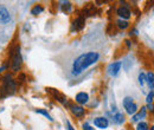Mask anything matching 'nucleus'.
<instances>
[{"mask_svg": "<svg viewBox=\"0 0 154 130\" xmlns=\"http://www.w3.org/2000/svg\"><path fill=\"white\" fill-rule=\"evenodd\" d=\"M100 59V55L97 52H88L77 57L72 64V74H79L90 65L95 64Z\"/></svg>", "mask_w": 154, "mask_h": 130, "instance_id": "obj_1", "label": "nucleus"}, {"mask_svg": "<svg viewBox=\"0 0 154 130\" xmlns=\"http://www.w3.org/2000/svg\"><path fill=\"white\" fill-rule=\"evenodd\" d=\"M123 107H125L127 113H129L132 116L135 115L136 111H137V105L134 103V101H133V98L131 96H127V97L123 98Z\"/></svg>", "mask_w": 154, "mask_h": 130, "instance_id": "obj_2", "label": "nucleus"}, {"mask_svg": "<svg viewBox=\"0 0 154 130\" xmlns=\"http://www.w3.org/2000/svg\"><path fill=\"white\" fill-rule=\"evenodd\" d=\"M21 65V57H20V47L17 46L14 52H13V58H12V69L14 71H18Z\"/></svg>", "mask_w": 154, "mask_h": 130, "instance_id": "obj_3", "label": "nucleus"}, {"mask_svg": "<svg viewBox=\"0 0 154 130\" xmlns=\"http://www.w3.org/2000/svg\"><path fill=\"white\" fill-rule=\"evenodd\" d=\"M121 66H122V64H121V62H115V63H112L108 68H107V72L109 76H112V77H115L119 74L120 72V70H121Z\"/></svg>", "mask_w": 154, "mask_h": 130, "instance_id": "obj_4", "label": "nucleus"}, {"mask_svg": "<svg viewBox=\"0 0 154 130\" xmlns=\"http://www.w3.org/2000/svg\"><path fill=\"white\" fill-rule=\"evenodd\" d=\"M94 124H95V127L100 128V129H107L109 125V122L106 117H96L94 119Z\"/></svg>", "mask_w": 154, "mask_h": 130, "instance_id": "obj_5", "label": "nucleus"}, {"mask_svg": "<svg viewBox=\"0 0 154 130\" xmlns=\"http://www.w3.org/2000/svg\"><path fill=\"white\" fill-rule=\"evenodd\" d=\"M116 13L119 14V17L121 19H123V20H127V19L131 18V11L127 8V7H120V8H117V11H116Z\"/></svg>", "mask_w": 154, "mask_h": 130, "instance_id": "obj_6", "label": "nucleus"}, {"mask_svg": "<svg viewBox=\"0 0 154 130\" xmlns=\"http://www.w3.org/2000/svg\"><path fill=\"white\" fill-rule=\"evenodd\" d=\"M11 19V16L8 13V11L5 7L0 8V24H7Z\"/></svg>", "mask_w": 154, "mask_h": 130, "instance_id": "obj_7", "label": "nucleus"}, {"mask_svg": "<svg viewBox=\"0 0 154 130\" xmlns=\"http://www.w3.org/2000/svg\"><path fill=\"white\" fill-rule=\"evenodd\" d=\"M89 101V95L87 92H78L76 95V102L78 104H85Z\"/></svg>", "mask_w": 154, "mask_h": 130, "instance_id": "obj_8", "label": "nucleus"}, {"mask_svg": "<svg viewBox=\"0 0 154 130\" xmlns=\"http://www.w3.org/2000/svg\"><path fill=\"white\" fill-rule=\"evenodd\" d=\"M84 24H85V19L83 16H79L78 18L75 19L74 21V29H76V31H79L84 27Z\"/></svg>", "mask_w": 154, "mask_h": 130, "instance_id": "obj_9", "label": "nucleus"}, {"mask_svg": "<svg viewBox=\"0 0 154 130\" xmlns=\"http://www.w3.org/2000/svg\"><path fill=\"white\" fill-rule=\"evenodd\" d=\"M70 108H71V112L76 117H82L84 115V112H85L84 109H83V107H81V105H71Z\"/></svg>", "mask_w": 154, "mask_h": 130, "instance_id": "obj_10", "label": "nucleus"}, {"mask_svg": "<svg viewBox=\"0 0 154 130\" xmlns=\"http://www.w3.org/2000/svg\"><path fill=\"white\" fill-rule=\"evenodd\" d=\"M146 113H147V108H142L137 113H135L132 118V122H137L140 119H142L143 117H146Z\"/></svg>", "mask_w": 154, "mask_h": 130, "instance_id": "obj_11", "label": "nucleus"}, {"mask_svg": "<svg viewBox=\"0 0 154 130\" xmlns=\"http://www.w3.org/2000/svg\"><path fill=\"white\" fill-rule=\"evenodd\" d=\"M146 83L148 84L149 89L154 90V72L151 71V72H148L146 74Z\"/></svg>", "mask_w": 154, "mask_h": 130, "instance_id": "obj_12", "label": "nucleus"}, {"mask_svg": "<svg viewBox=\"0 0 154 130\" xmlns=\"http://www.w3.org/2000/svg\"><path fill=\"white\" fill-rule=\"evenodd\" d=\"M117 26H119V29H121V30H126V29L129 26V23H128L127 20L119 19V20H117Z\"/></svg>", "mask_w": 154, "mask_h": 130, "instance_id": "obj_13", "label": "nucleus"}, {"mask_svg": "<svg viewBox=\"0 0 154 130\" xmlns=\"http://www.w3.org/2000/svg\"><path fill=\"white\" fill-rule=\"evenodd\" d=\"M114 122L115 123H117V124H122L123 122H125V116H123V113H116L115 116H114Z\"/></svg>", "mask_w": 154, "mask_h": 130, "instance_id": "obj_14", "label": "nucleus"}, {"mask_svg": "<svg viewBox=\"0 0 154 130\" xmlns=\"http://www.w3.org/2000/svg\"><path fill=\"white\" fill-rule=\"evenodd\" d=\"M43 11H44L43 6H40V5H36V6L31 10V14H33V16H38V14H40Z\"/></svg>", "mask_w": 154, "mask_h": 130, "instance_id": "obj_15", "label": "nucleus"}, {"mask_svg": "<svg viewBox=\"0 0 154 130\" xmlns=\"http://www.w3.org/2000/svg\"><path fill=\"white\" fill-rule=\"evenodd\" d=\"M36 112H37V113H40V115H44V116H45V117H46L49 121H51V122L54 121V118L50 116V113L46 111V110H44V109H37V110H36Z\"/></svg>", "mask_w": 154, "mask_h": 130, "instance_id": "obj_16", "label": "nucleus"}, {"mask_svg": "<svg viewBox=\"0 0 154 130\" xmlns=\"http://www.w3.org/2000/svg\"><path fill=\"white\" fill-rule=\"evenodd\" d=\"M153 101H154V90H152L151 92L147 95V97H146V103L147 104H153Z\"/></svg>", "mask_w": 154, "mask_h": 130, "instance_id": "obj_17", "label": "nucleus"}, {"mask_svg": "<svg viewBox=\"0 0 154 130\" xmlns=\"http://www.w3.org/2000/svg\"><path fill=\"white\" fill-rule=\"evenodd\" d=\"M63 5L60 6L62 7V10L64 11V12H70L71 11V4L70 2H62Z\"/></svg>", "mask_w": 154, "mask_h": 130, "instance_id": "obj_18", "label": "nucleus"}, {"mask_svg": "<svg viewBox=\"0 0 154 130\" xmlns=\"http://www.w3.org/2000/svg\"><path fill=\"white\" fill-rule=\"evenodd\" d=\"M139 83H140L141 86H143L145 83H146V74H143V72H140L139 74Z\"/></svg>", "mask_w": 154, "mask_h": 130, "instance_id": "obj_19", "label": "nucleus"}, {"mask_svg": "<svg viewBox=\"0 0 154 130\" xmlns=\"http://www.w3.org/2000/svg\"><path fill=\"white\" fill-rule=\"evenodd\" d=\"M136 130H148V124L146 122H140L136 125Z\"/></svg>", "mask_w": 154, "mask_h": 130, "instance_id": "obj_20", "label": "nucleus"}, {"mask_svg": "<svg viewBox=\"0 0 154 130\" xmlns=\"http://www.w3.org/2000/svg\"><path fill=\"white\" fill-rule=\"evenodd\" d=\"M83 130H95V128H93L89 123H84L83 124Z\"/></svg>", "mask_w": 154, "mask_h": 130, "instance_id": "obj_21", "label": "nucleus"}, {"mask_svg": "<svg viewBox=\"0 0 154 130\" xmlns=\"http://www.w3.org/2000/svg\"><path fill=\"white\" fill-rule=\"evenodd\" d=\"M66 125H68V130H75L74 129V127L71 125V123H70L69 121H66Z\"/></svg>", "mask_w": 154, "mask_h": 130, "instance_id": "obj_22", "label": "nucleus"}, {"mask_svg": "<svg viewBox=\"0 0 154 130\" xmlns=\"http://www.w3.org/2000/svg\"><path fill=\"white\" fill-rule=\"evenodd\" d=\"M147 108H148V110H151V111H153V110H154L153 104H147Z\"/></svg>", "mask_w": 154, "mask_h": 130, "instance_id": "obj_23", "label": "nucleus"}, {"mask_svg": "<svg viewBox=\"0 0 154 130\" xmlns=\"http://www.w3.org/2000/svg\"><path fill=\"white\" fill-rule=\"evenodd\" d=\"M126 43H127V46L131 47V41H129V40H126Z\"/></svg>", "mask_w": 154, "mask_h": 130, "instance_id": "obj_24", "label": "nucleus"}, {"mask_svg": "<svg viewBox=\"0 0 154 130\" xmlns=\"http://www.w3.org/2000/svg\"><path fill=\"white\" fill-rule=\"evenodd\" d=\"M151 130H154V125H152V128H151Z\"/></svg>", "mask_w": 154, "mask_h": 130, "instance_id": "obj_25", "label": "nucleus"}]
</instances>
